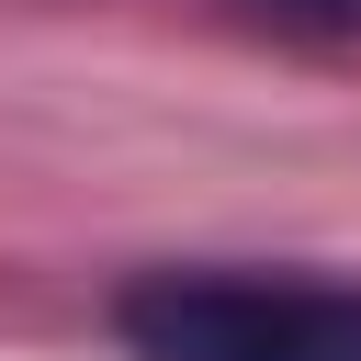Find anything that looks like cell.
I'll use <instances>...</instances> for the list:
<instances>
[{
    "mask_svg": "<svg viewBox=\"0 0 361 361\" xmlns=\"http://www.w3.org/2000/svg\"><path fill=\"white\" fill-rule=\"evenodd\" d=\"M113 338L135 361H361V282L259 271V259H169L113 293Z\"/></svg>",
    "mask_w": 361,
    "mask_h": 361,
    "instance_id": "6da1fadb",
    "label": "cell"
},
{
    "mask_svg": "<svg viewBox=\"0 0 361 361\" xmlns=\"http://www.w3.org/2000/svg\"><path fill=\"white\" fill-rule=\"evenodd\" d=\"M248 11H271L293 34H361V0H248Z\"/></svg>",
    "mask_w": 361,
    "mask_h": 361,
    "instance_id": "7a4b0ae2",
    "label": "cell"
}]
</instances>
